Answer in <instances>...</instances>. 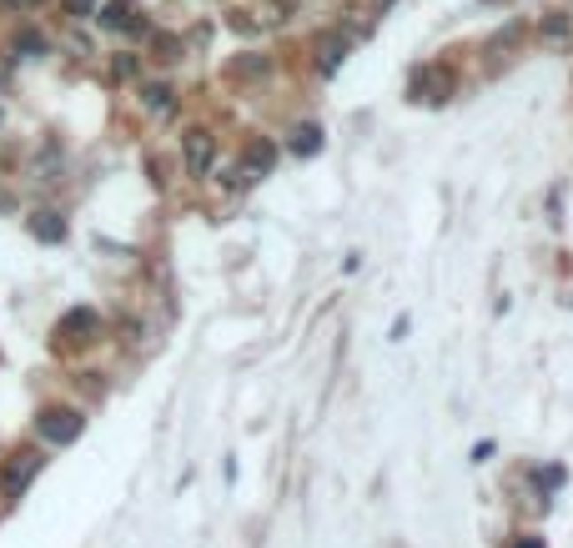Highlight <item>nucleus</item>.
<instances>
[{
  "label": "nucleus",
  "mask_w": 573,
  "mask_h": 548,
  "mask_svg": "<svg viewBox=\"0 0 573 548\" xmlns=\"http://www.w3.org/2000/svg\"><path fill=\"white\" fill-rule=\"evenodd\" d=\"M453 96V71L448 66H422L413 76V101H428V106H443Z\"/></svg>",
  "instance_id": "3"
},
{
  "label": "nucleus",
  "mask_w": 573,
  "mask_h": 548,
  "mask_svg": "<svg viewBox=\"0 0 573 548\" xmlns=\"http://www.w3.org/2000/svg\"><path fill=\"white\" fill-rule=\"evenodd\" d=\"M287 146H292V157H317V151H322V126H317V121H302V126L292 131V142H287Z\"/></svg>",
  "instance_id": "7"
},
{
  "label": "nucleus",
  "mask_w": 573,
  "mask_h": 548,
  "mask_svg": "<svg viewBox=\"0 0 573 548\" xmlns=\"http://www.w3.org/2000/svg\"><path fill=\"white\" fill-rule=\"evenodd\" d=\"M96 332H101V317L91 307H71V313L56 322V343H91Z\"/></svg>",
  "instance_id": "4"
},
{
  "label": "nucleus",
  "mask_w": 573,
  "mask_h": 548,
  "mask_svg": "<svg viewBox=\"0 0 573 548\" xmlns=\"http://www.w3.org/2000/svg\"><path fill=\"white\" fill-rule=\"evenodd\" d=\"M182 161L191 176H206L212 172V161H217V136L206 131V126H191L182 136Z\"/></svg>",
  "instance_id": "1"
},
{
  "label": "nucleus",
  "mask_w": 573,
  "mask_h": 548,
  "mask_svg": "<svg viewBox=\"0 0 573 548\" xmlns=\"http://www.w3.org/2000/svg\"><path fill=\"white\" fill-rule=\"evenodd\" d=\"M538 483H548V488H558V483H563V468H548V473H538Z\"/></svg>",
  "instance_id": "17"
},
{
  "label": "nucleus",
  "mask_w": 573,
  "mask_h": 548,
  "mask_svg": "<svg viewBox=\"0 0 573 548\" xmlns=\"http://www.w3.org/2000/svg\"><path fill=\"white\" fill-rule=\"evenodd\" d=\"M31 236L35 242H66V221L56 212H35L31 217Z\"/></svg>",
  "instance_id": "8"
},
{
  "label": "nucleus",
  "mask_w": 573,
  "mask_h": 548,
  "mask_svg": "<svg viewBox=\"0 0 573 548\" xmlns=\"http://www.w3.org/2000/svg\"><path fill=\"white\" fill-rule=\"evenodd\" d=\"M272 161H277V151H272L267 142H257V146H252V151H247V172H252V181H257L262 172H272Z\"/></svg>",
  "instance_id": "10"
},
{
  "label": "nucleus",
  "mask_w": 573,
  "mask_h": 548,
  "mask_svg": "<svg viewBox=\"0 0 573 548\" xmlns=\"http://www.w3.org/2000/svg\"><path fill=\"white\" fill-rule=\"evenodd\" d=\"M5 5H11V11H26V5H35V0H5Z\"/></svg>",
  "instance_id": "18"
},
{
  "label": "nucleus",
  "mask_w": 573,
  "mask_h": 548,
  "mask_svg": "<svg viewBox=\"0 0 573 548\" xmlns=\"http://www.w3.org/2000/svg\"><path fill=\"white\" fill-rule=\"evenodd\" d=\"M141 101H146V111H171V86H161V81H156V86H146V91H141Z\"/></svg>",
  "instance_id": "11"
},
{
  "label": "nucleus",
  "mask_w": 573,
  "mask_h": 548,
  "mask_svg": "<svg viewBox=\"0 0 573 548\" xmlns=\"http://www.w3.org/2000/svg\"><path fill=\"white\" fill-rule=\"evenodd\" d=\"M131 16H136V5H126V0L101 5V26H106V31H126V26H131Z\"/></svg>",
  "instance_id": "9"
},
{
  "label": "nucleus",
  "mask_w": 573,
  "mask_h": 548,
  "mask_svg": "<svg viewBox=\"0 0 573 548\" xmlns=\"http://www.w3.org/2000/svg\"><path fill=\"white\" fill-rule=\"evenodd\" d=\"M342 61H347V41H342V35H322V41H317V71H322V76H337Z\"/></svg>",
  "instance_id": "6"
},
{
  "label": "nucleus",
  "mask_w": 573,
  "mask_h": 548,
  "mask_svg": "<svg viewBox=\"0 0 573 548\" xmlns=\"http://www.w3.org/2000/svg\"><path fill=\"white\" fill-rule=\"evenodd\" d=\"M66 11H71V16H91L96 0H66Z\"/></svg>",
  "instance_id": "15"
},
{
  "label": "nucleus",
  "mask_w": 573,
  "mask_h": 548,
  "mask_svg": "<svg viewBox=\"0 0 573 548\" xmlns=\"http://www.w3.org/2000/svg\"><path fill=\"white\" fill-rule=\"evenodd\" d=\"M111 71H116L121 81H131V76H136V56H116V66H111Z\"/></svg>",
  "instance_id": "14"
},
{
  "label": "nucleus",
  "mask_w": 573,
  "mask_h": 548,
  "mask_svg": "<svg viewBox=\"0 0 573 548\" xmlns=\"http://www.w3.org/2000/svg\"><path fill=\"white\" fill-rule=\"evenodd\" d=\"M20 50H46V41H41L35 31H26V35H20Z\"/></svg>",
  "instance_id": "16"
},
{
  "label": "nucleus",
  "mask_w": 573,
  "mask_h": 548,
  "mask_svg": "<svg viewBox=\"0 0 573 548\" xmlns=\"http://www.w3.org/2000/svg\"><path fill=\"white\" fill-rule=\"evenodd\" d=\"M176 35H156V61H176Z\"/></svg>",
  "instance_id": "13"
},
{
  "label": "nucleus",
  "mask_w": 573,
  "mask_h": 548,
  "mask_svg": "<svg viewBox=\"0 0 573 548\" xmlns=\"http://www.w3.org/2000/svg\"><path fill=\"white\" fill-rule=\"evenodd\" d=\"M543 35H548V41H563V35H569V16H563V11H554V16L543 20Z\"/></svg>",
  "instance_id": "12"
},
{
  "label": "nucleus",
  "mask_w": 573,
  "mask_h": 548,
  "mask_svg": "<svg viewBox=\"0 0 573 548\" xmlns=\"http://www.w3.org/2000/svg\"><path fill=\"white\" fill-rule=\"evenodd\" d=\"M518 548H543V544H538V538H523V544H518Z\"/></svg>",
  "instance_id": "19"
},
{
  "label": "nucleus",
  "mask_w": 573,
  "mask_h": 548,
  "mask_svg": "<svg viewBox=\"0 0 573 548\" xmlns=\"http://www.w3.org/2000/svg\"><path fill=\"white\" fill-rule=\"evenodd\" d=\"M35 428H41V438L46 443H76L81 428H86V418H81L76 407H46V413L35 418Z\"/></svg>",
  "instance_id": "2"
},
{
  "label": "nucleus",
  "mask_w": 573,
  "mask_h": 548,
  "mask_svg": "<svg viewBox=\"0 0 573 548\" xmlns=\"http://www.w3.org/2000/svg\"><path fill=\"white\" fill-rule=\"evenodd\" d=\"M35 473H41V453H16L11 458V468H5V478H0V483H5V493H11V498H16L20 488L31 483Z\"/></svg>",
  "instance_id": "5"
}]
</instances>
